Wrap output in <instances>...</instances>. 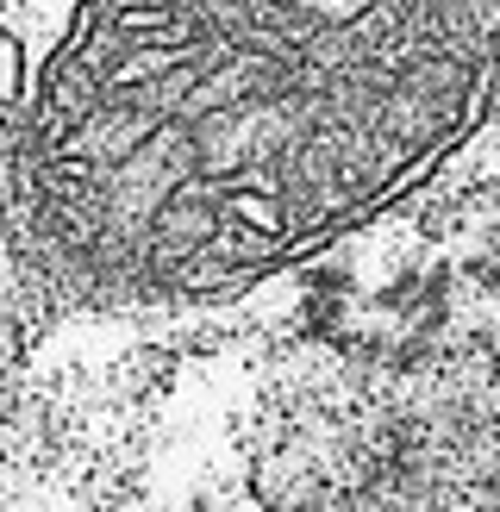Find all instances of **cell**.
Listing matches in <instances>:
<instances>
[{
	"label": "cell",
	"mask_w": 500,
	"mask_h": 512,
	"mask_svg": "<svg viewBox=\"0 0 500 512\" xmlns=\"http://www.w3.org/2000/svg\"><path fill=\"white\" fill-rule=\"evenodd\" d=\"M500 200V0H0V394L288 331Z\"/></svg>",
	"instance_id": "cell-1"
}]
</instances>
